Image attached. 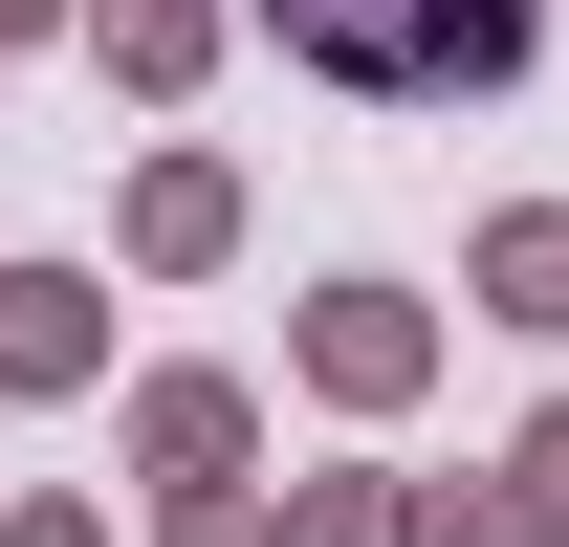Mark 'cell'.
I'll use <instances>...</instances> for the list:
<instances>
[{
	"label": "cell",
	"instance_id": "cell-1",
	"mask_svg": "<svg viewBox=\"0 0 569 547\" xmlns=\"http://www.w3.org/2000/svg\"><path fill=\"white\" fill-rule=\"evenodd\" d=\"M284 44L351 88H503L526 67V0H284Z\"/></svg>",
	"mask_w": 569,
	"mask_h": 547
},
{
	"label": "cell",
	"instance_id": "cell-2",
	"mask_svg": "<svg viewBox=\"0 0 569 547\" xmlns=\"http://www.w3.org/2000/svg\"><path fill=\"white\" fill-rule=\"evenodd\" d=\"M503 285H526V329H569V219H526V241H503Z\"/></svg>",
	"mask_w": 569,
	"mask_h": 547
}]
</instances>
